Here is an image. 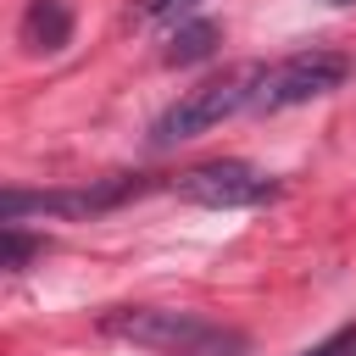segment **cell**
Returning a JSON list of instances; mask_svg holds the SVG:
<instances>
[{"mask_svg": "<svg viewBox=\"0 0 356 356\" xmlns=\"http://www.w3.org/2000/svg\"><path fill=\"white\" fill-rule=\"evenodd\" d=\"M106 334L117 339H134L145 350H161V356H245L250 339L200 317V312H167V306H117L100 317Z\"/></svg>", "mask_w": 356, "mask_h": 356, "instance_id": "1", "label": "cell"}, {"mask_svg": "<svg viewBox=\"0 0 356 356\" xmlns=\"http://www.w3.org/2000/svg\"><path fill=\"white\" fill-rule=\"evenodd\" d=\"M256 78H261V67H239V72H222V78H206V83H195V89H184L161 117H156V128H150V145H184V139H195V134H206V128H217L222 117H234L250 95H256Z\"/></svg>", "mask_w": 356, "mask_h": 356, "instance_id": "2", "label": "cell"}, {"mask_svg": "<svg viewBox=\"0 0 356 356\" xmlns=\"http://www.w3.org/2000/svg\"><path fill=\"white\" fill-rule=\"evenodd\" d=\"M345 78H350V61H345L339 50L312 44V50L284 56L278 67H261L250 106H256V111H289V106H306V100H317V95H334Z\"/></svg>", "mask_w": 356, "mask_h": 356, "instance_id": "3", "label": "cell"}, {"mask_svg": "<svg viewBox=\"0 0 356 356\" xmlns=\"http://www.w3.org/2000/svg\"><path fill=\"white\" fill-rule=\"evenodd\" d=\"M172 189L195 206H211V211H228V206H261L278 195V178L256 172L250 161H200L189 172L172 178Z\"/></svg>", "mask_w": 356, "mask_h": 356, "instance_id": "4", "label": "cell"}, {"mask_svg": "<svg viewBox=\"0 0 356 356\" xmlns=\"http://www.w3.org/2000/svg\"><path fill=\"white\" fill-rule=\"evenodd\" d=\"M145 178H106V184H83V189H6L0 195V222H22L28 211H44V217H89V211H111L122 206L128 195H139Z\"/></svg>", "mask_w": 356, "mask_h": 356, "instance_id": "5", "label": "cell"}, {"mask_svg": "<svg viewBox=\"0 0 356 356\" xmlns=\"http://www.w3.org/2000/svg\"><path fill=\"white\" fill-rule=\"evenodd\" d=\"M72 39V6L67 0H28L22 11V44L28 50H61Z\"/></svg>", "mask_w": 356, "mask_h": 356, "instance_id": "6", "label": "cell"}, {"mask_svg": "<svg viewBox=\"0 0 356 356\" xmlns=\"http://www.w3.org/2000/svg\"><path fill=\"white\" fill-rule=\"evenodd\" d=\"M222 44V28L211 22V17H189V22H178L172 28V39H167V67H195V61H206L211 50Z\"/></svg>", "mask_w": 356, "mask_h": 356, "instance_id": "7", "label": "cell"}, {"mask_svg": "<svg viewBox=\"0 0 356 356\" xmlns=\"http://www.w3.org/2000/svg\"><path fill=\"white\" fill-rule=\"evenodd\" d=\"M33 250H44V239H28L17 222H0V267H6V273H22V261H28Z\"/></svg>", "mask_w": 356, "mask_h": 356, "instance_id": "8", "label": "cell"}, {"mask_svg": "<svg viewBox=\"0 0 356 356\" xmlns=\"http://www.w3.org/2000/svg\"><path fill=\"white\" fill-rule=\"evenodd\" d=\"M200 0H134V17L139 22H167V17H184V11H195Z\"/></svg>", "mask_w": 356, "mask_h": 356, "instance_id": "9", "label": "cell"}, {"mask_svg": "<svg viewBox=\"0 0 356 356\" xmlns=\"http://www.w3.org/2000/svg\"><path fill=\"white\" fill-rule=\"evenodd\" d=\"M306 356H356V323H350V328H339L334 339H323V345H312Z\"/></svg>", "mask_w": 356, "mask_h": 356, "instance_id": "10", "label": "cell"}, {"mask_svg": "<svg viewBox=\"0 0 356 356\" xmlns=\"http://www.w3.org/2000/svg\"><path fill=\"white\" fill-rule=\"evenodd\" d=\"M339 6H356V0H339Z\"/></svg>", "mask_w": 356, "mask_h": 356, "instance_id": "11", "label": "cell"}]
</instances>
